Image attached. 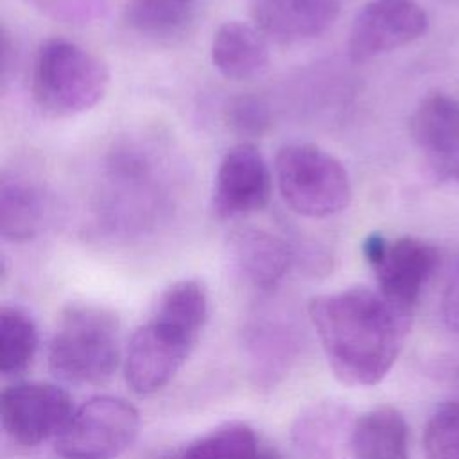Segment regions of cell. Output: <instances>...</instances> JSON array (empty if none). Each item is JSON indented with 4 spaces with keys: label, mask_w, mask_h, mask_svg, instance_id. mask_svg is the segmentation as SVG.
I'll return each instance as SVG.
<instances>
[{
    "label": "cell",
    "mask_w": 459,
    "mask_h": 459,
    "mask_svg": "<svg viewBox=\"0 0 459 459\" xmlns=\"http://www.w3.org/2000/svg\"><path fill=\"white\" fill-rule=\"evenodd\" d=\"M411 314L368 287L321 294L308 303V317L333 375L360 387L375 385L389 373L411 328Z\"/></svg>",
    "instance_id": "obj_1"
},
{
    "label": "cell",
    "mask_w": 459,
    "mask_h": 459,
    "mask_svg": "<svg viewBox=\"0 0 459 459\" xmlns=\"http://www.w3.org/2000/svg\"><path fill=\"white\" fill-rule=\"evenodd\" d=\"M208 317V294L199 280H179L158 298L151 317L127 344L124 375L136 394L165 387L192 353Z\"/></svg>",
    "instance_id": "obj_2"
},
{
    "label": "cell",
    "mask_w": 459,
    "mask_h": 459,
    "mask_svg": "<svg viewBox=\"0 0 459 459\" xmlns=\"http://www.w3.org/2000/svg\"><path fill=\"white\" fill-rule=\"evenodd\" d=\"M115 312L91 303L66 307L48 344L50 371L68 384H102L120 362Z\"/></svg>",
    "instance_id": "obj_3"
},
{
    "label": "cell",
    "mask_w": 459,
    "mask_h": 459,
    "mask_svg": "<svg viewBox=\"0 0 459 459\" xmlns=\"http://www.w3.org/2000/svg\"><path fill=\"white\" fill-rule=\"evenodd\" d=\"M109 86V70L88 48L68 39H48L32 66V97L56 117H72L95 108Z\"/></svg>",
    "instance_id": "obj_4"
},
{
    "label": "cell",
    "mask_w": 459,
    "mask_h": 459,
    "mask_svg": "<svg viewBox=\"0 0 459 459\" xmlns=\"http://www.w3.org/2000/svg\"><path fill=\"white\" fill-rule=\"evenodd\" d=\"M274 174L281 199L301 217H332L350 204L351 183L344 165L314 143L281 147Z\"/></svg>",
    "instance_id": "obj_5"
},
{
    "label": "cell",
    "mask_w": 459,
    "mask_h": 459,
    "mask_svg": "<svg viewBox=\"0 0 459 459\" xmlns=\"http://www.w3.org/2000/svg\"><path fill=\"white\" fill-rule=\"evenodd\" d=\"M140 430V414L124 398L100 394L74 409L56 437L65 459H113L127 450Z\"/></svg>",
    "instance_id": "obj_6"
},
{
    "label": "cell",
    "mask_w": 459,
    "mask_h": 459,
    "mask_svg": "<svg viewBox=\"0 0 459 459\" xmlns=\"http://www.w3.org/2000/svg\"><path fill=\"white\" fill-rule=\"evenodd\" d=\"M362 255L377 276L380 294L409 312L439 264L437 249L416 237L387 240L371 233L362 242Z\"/></svg>",
    "instance_id": "obj_7"
},
{
    "label": "cell",
    "mask_w": 459,
    "mask_h": 459,
    "mask_svg": "<svg viewBox=\"0 0 459 459\" xmlns=\"http://www.w3.org/2000/svg\"><path fill=\"white\" fill-rule=\"evenodd\" d=\"M74 412L70 394L47 382H18L2 391L0 418L7 437L36 446L57 437Z\"/></svg>",
    "instance_id": "obj_8"
},
{
    "label": "cell",
    "mask_w": 459,
    "mask_h": 459,
    "mask_svg": "<svg viewBox=\"0 0 459 459\" xmlns=\"http://www.w3.org/2000/svg\"><path fill=\"white\" fill-rule=\"evenodd\" d=\"M429 18L416 0H369L353 18L348 54L362 63L421 38Z\"/></svg>",
    "instance_id": "obj_9"
},
{
    "label": "cell",
    "mask_w": 459,
    "mask_h": 459,
    "mask_svg": "<svg viewBox=\"0 0 459 459\" xmlns=\"http://www.w3.org/2000/svg\"><path fill=\"white\" fill-rule=\"evenodd\" d=\"M271 197V172L260 151L242 142L219 163L212 206L219 219H237L262 210Z\"/></svg>",
    "instance_id": "obj_10"
},
{
    "label": "cell",
    "mask_w": 459,
    "mask_h": 459,
    "mask_svg": "<svg viewBox=\"0 0 459 459\" xmlns=\"http://www.w3.org/2000/svg\"><path fill=\"white\" fill-rule=\"evenodd\" d=\"M409 126L430 170L439 179L459 183V102L443 93L427 95Z\"/></svg>",
    "instance_id": "obj_11"
},
{
    "label": "cell",
    "mask_w": 459,
    "mask_h": 459,
    "mask_svg": "<svg viewBox=\"0 0 459 459\" xmlns=\"http://www.w3.org/2000/svg\"><path fill=\"white\" fill-rule=\"evenodd\" d=\"M357 418L337 400L305 407L290 427V443L299 459H346Z\"/></svg>",
    "instance_id": "obj_12"
},
{
    "label": "cell",
    "mask_w": 459,
    "mask_h": 459,
    "mask_svg": "<svg viewBox=\"0 0 459 459\" xmlns=\"http://www.w3.org/2000/svg\"><path fill=\"white\" fill-rule=\"evenodd\" d=\"M341 0H251L255 27L280 43H296L323 34L337 18Z\"/></svg>",
    "instance_id": "obj_13"
},
{
    "label": "cell",
    "mask_w": 459,
    "mask_h": 459,
    "mask_svg": "<svg viewBox=\"0 0 459 459\" xmlns=\"http://www.w3.org/2000/svg\"><path fill=\"white\" fill-rule=\"evenodd\" d=\"M235 273L251 287L269 290L296 264L292 244L260 228H240L228 242Z\"/></svg>",
    "instance_id": "obj_14"
},
{
    "label": "cell",
    "mask_w": 459,
    "mask_h": 459,
    "mask_svg": "<svg viewBox=\"0 0 459 459\" xmlns=\"http://www.w3.org/2000/svg\"><path fill=\"white\" fill-rule=\"evenodd\" d=\"M48 201L43 186L23 172L5 174L0 181V235L9 242L34 238L47 221Z\"/></svg>",
    "instance_id": "obj_15"
},
{
    "label": "cell",
    "mask_w": 459,
    "mask_h": 459,
    "mask_svg": "<svg viewBox=\"0 0 459 459\" xmlns=\"http://www.w3.org/2000/svg\"><path fill=\"white\" fill-rule=\"evenodd\" d=\"M210 54L217 72L231 81L255 79L269 65L265 36L242 22L222 23L213 34Z\"/></svg>",
    "instance_id": "obj_16"
},
{
    "label": "cell",
    "mask_w": 459,
    "mask_h": 459,
    "mask_svg": "<svg viewBox=\"0 0 459 459\" xmlns=\"http://www.w3.org/2000/svg\"><path fill=\"white\" fill-rule=\"evenodd\" d=\"M350 455L351 459H411L403 414L389 405L360 414L353 427Z\"/></svg>",
    "instance_id": "obj_17"
},
{
    "label": "cell",
    "mask_w": 459,
    "mask_h": 459,
    "mask_svg": "<svg viewBox=\"0 0 459 459\" xmlns=\"http://www.w3.org/2000/svg\"><path fill=\"white\" fill-rule=\"evenodd\" d=\"M251 371L258 384L271 385L289 369L294 359L296 339L281 325L255 326L247 337Z\"/></svg>",
    "instance_id": "obj_18"
},
{
    "label": "cell",
    "mask_w": 459,
    "mask_h": 459,
    "mask_svg": "<svg viewBox=\"0 0 459 459\" xmlns=\"http://www.w3.org/2000/svg\"><path fill=\"white\" fill-rule=\"evenodd\" d=\"M260 446L251 427L228 423L176 450L167 459H256Z\"/></svg>",
    "instance_id": "obj_19"
},
{
    "label": "cell",
    "mask_w": 459,
    "mask_h": 459,
    "mask_svg": "<svg viewBox=\"0 0 459 459\" xmlns=\"http://www.w3.org/2000/svg\"><path fill=\"white\" fill-rule=\"evenodd\" d=\"M38 330L32 317L18 307L0 310V371L5 377L23 373L34 360Z\"/></svg>",
    "instance_id": "obj_20"
},
{
    "label": "cell",
    "mask_w": 459,
    "mask_h": 459,
    "mask_svg": "<svg viewBox=\"0 0 459 459\" xmlns=\"http://www.w3.org/2000/svg\"><path fill=\"white\" fill-rule=\"evenodd\" d=\"M190 5L170 0H134L129 7V22L149 36H172L190 18Z\"/></svg>",
    "instance_id": "obj_21"
},
{
    "label": "cell",
    "mask_w": 459,
    "mask_h": 459,
    "mask_svg": "<svg viewBox=\"0 0 459 459\" xmlns=\"http://www.w3.org/2000/svg\"><path fill=\"white\" fill-rule=\"evenodd\" d=\"M425 459H459V400L439 405L423 432Z\"/></svg>",
    "instance_id": "obj_22"
},
{
    "label": "cell",
    "mask_w": 459,
    "mask_h": 459,
    "mask_svg": "<svg viewBox=\"0 0 459 459\" xmlns=\"http://www.w3.org/2000/svg\"><path fill=\"white\" fill-rule=\"evenodd\" d=\"M228 124L242 136H260L271 124L267 106L251 95L235 97L226 109Z\"/></svg>",
    "instance_id": "obj_23"
},
{
    "label": "cell",
    "mask_w": 459,
    "mask_h": 459,
    "mask_svg": "<svg viewBox=\"0 0 459 459\" xmlns=\"http://www.w3.org/2000/svg\"><path fill=\"white\" fill-rule=\"evenodd\" d=\"M36 4L56 20L86 23L108 9V0H36Z\"/></svg>",
    "instance_id": "obj_24"
},
{
    "label": "cell",
    "mask_w": 459,
    "mask_h": 459,
    "mask_svg": "<svg viewBox=\"0 0 459 459\" xmlns=\"http://www.w3.org/2000/svg\"><path fill=\"white\" fill-rule=\"evenodd\" d=\"M441 312L446 326L459 333V264L448 278L441 299Z\"/></svg>",
    "instance_id": "obj_25"
},
{
    "label": "cell",
    "mask_w": 459,
    "mask_h": 459,
    "mask_svg": "<svg viewBox=\"0 0 459 459\" xmlns=\"http://www.w3.org/2000/svg\"><path fill=\"white\" fill-rule=\"evenodd\" d=\"M256 459H283V455H281L280 452H276L274 448H269V446H260V452H258Z\"/></svg>",
    "instance_id": "obj_26"
},
{
    "label": "cell",
    "mask_w": 459,
    "mask_h": 459,
    "mask_svg": "<svg viewBox=\"0 0 459 459\" xmlns=\"http://www.w3.org/2000/svg\"><path fill=\"white\" fill-rule=\"evenodd\" d=\"M170 2H178V4H185V5H192V0H170Z\"/></svg>",
    "instance_id": "obj_27"
}]
</instances>
